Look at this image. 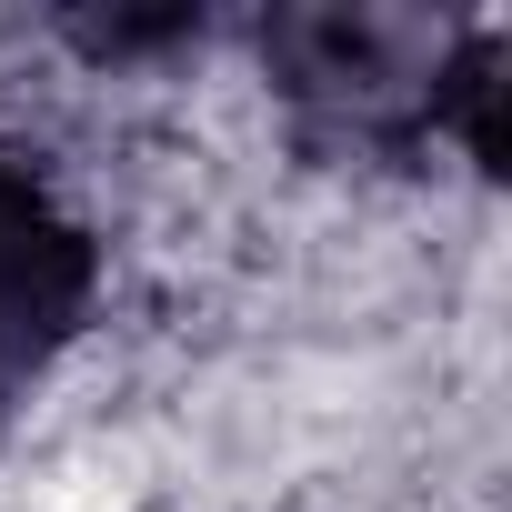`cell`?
Wrapping results in <instances>:
<instances>
[{"instance_id": "2", "label": "cell", "mask_w": 512, "mask_h": 512, "mask_svg": "<svg viewBox=\"0 0 512 512\" xmlns=\"http://www.w3.org/2000/svg\"><path fill=\"white\" fill-rule=\"evenodd\" d=\"M101 282V251L81 231V211L51 191V171H31L21 151H0V412H11L51 352L81 332Z\"/></svg>"}, {"instance_id": "1", "label": "cell", "mask_w": 512, "mask_h": 512, "mask_svg": "<svg viewBox=\"0 0 512 512\" xmlns=\"http://www.w3.org/2000/svg\"><path fill=\"white\" fill-rule=\"evenodd\" d=\"M272 91L342 151L472 141L492 161V41L432 11H272L262 21Z\"/></svg>"}]
</instances>
